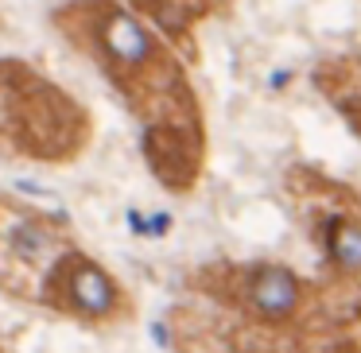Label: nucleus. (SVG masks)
<instances>
[{
	"label": "nucleus",
	"mask_w": 361,
	"mask_h": 353,
	"mask_svg": "<svg viewBox=\"0 0 361 353\" xmlns=\"http://www.w3.org/2000/svg\"><path fill=\"white\" fill-rule=\"evenodd\" d=\"M252 303L260 314L268 318H283V314L295 311L299 303V283L288 268H260L252 275Z\"/></svg>",
	"instance_id": "nucleus-3"
},
{
	"label": "nucleus",
	"mask_w": 361,
	"mask_h": 353,
	"mask_svg": "<svg viewBox=\"0 0 361 353\" xmlns=\"http://www.w3.org/2000/svg\"><path fill=\"white\" fill-rule=\"evenodd\" d=\"M86 113L27 63L0 58V151L24 159H66L82 148Z\"/></svg>",
	"instance_id": "nucleus-1"
},
{
	"label": "nucleus",
	"mask_w": 361,
	"mask_h": 353,
	"mask_svg": "<svg viewBox=\"0 0 361 353\" xmlns=\"http://www.w3.org/2000/svg\"><path fill=\"white\" fill-rule=\"evenodd\" d=\"M330 252H334V260L342 268L357 272L361 268V225H353V221H334V225H330Z\"/></svg>",
	"instance_id": "nucleus-4"
},
{
	"label": "nucleus",
	"mask_w": 361,
	"mask_h": 353,
	"mask_svg": "<svg viewBox=\"0 0 361 353\" xmlns=\"http://www.w3.org/2000/svg\"><path fill=\"white\" fill-rule=\"evenodd\" d=\"M43 303L86 322H109L125 311V291L86 252L66 249L43 275Z\"/></svg>",
	"instance_id": "nucleus-2"
}]
</instances>
